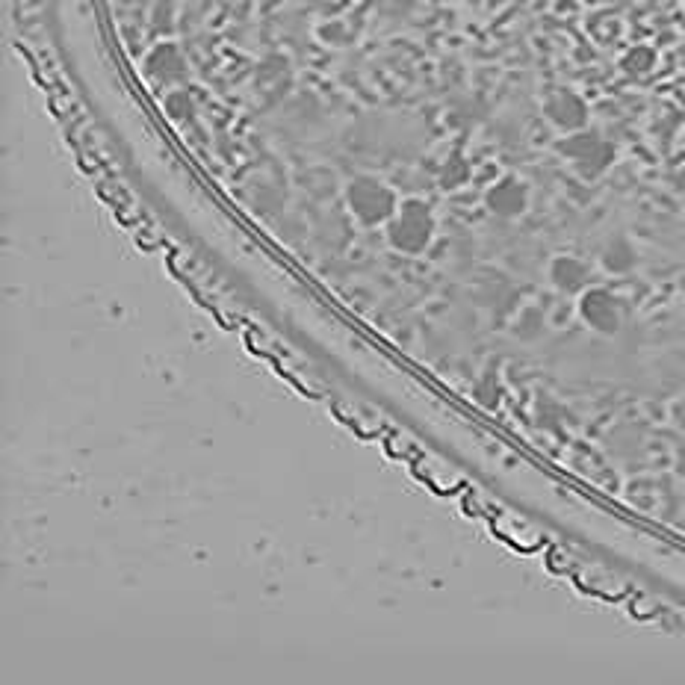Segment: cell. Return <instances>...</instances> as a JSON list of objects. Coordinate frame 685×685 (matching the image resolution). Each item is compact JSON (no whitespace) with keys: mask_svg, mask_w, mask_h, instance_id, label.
Returning <instances> with one entry per match:
<instances>
[{"mask_svg":"<svg viewBox=\"0 0 685 685\" xmlns=\"http://www.w3.org/2000/svg\"><path fill=\"white\" fill-rule=\"evenodd\" d=\"M485 204L491 213H497L502 219H517L526 213L529 207V189L520 178L514 175H502L491 187L485 189Z\"/></svg>","mask_w":685,"mask_h":685,"instance_id":"6","label":"cell"},{"mask_svg":"<svg viewBox=\"0 0 685 685\" xmlns=\"http://www.w3.org/2000/svg\"><path fill=\"white\" fill-rule=\"evenodd\" d=\"M541 328H544V316H541L538 308H526V311L520 313V319H517V334H523V337H535Z\"/></svg>","mask_w":685,"mask_h":685,"instance_id":"11","label":"cell"},{"mask_svg":"<svg viewBox=\"0 0 685 685\" xmlns=\"http://www.w3.org/2000/svg\"><path fill=\"white\" fill-rule=\"evenodd\" d=\"M544 116L547 122L561 130V133H576L585 130L591 122V110L585 104L582 95L570 92V89H556L553 95H547L544 101Z\"/></svg>","mask_w":685,"mask_h":685,"instance_id":"5","label":"cell"},{"mask_svg":"<svg viewBox=\"0 0 685 685\" xmlns=\"http://www.w3.org/2000/svg\"><path fill=\"white\" fill-rule=\"evenodd\" d=\"M623 71H629V74H647V71H653V65H656V51H650V48H644V45H638V48H632V51H626V57L621 60Z\"/></svg>","mask_w":685,"mask_h":685,"instance_id":"9","label":"cell"},{"mask_svg":"<svg viewBox=\"0 0 685 685\" xmlns=\"http://www.w3.org/2000/svg\"><path fill=\"white\" fill-rule=\"evenodd\" d=\"M550 281L556 284V290L567 293V296H579L588 290V281H591V272L582 260L570 257V254H561L550 263Z\"/></svg>","mask_w":685,"mask_h":685,"instance_id":"7","label":"cell"},{"mask_svg":"<svg viewBox=\"0 0 685 685\" xmlns=\"http://www.w3.org/2000/svg\"><path fill=\"white\" fill-rule=\"evenodd\" d=\"M346 207L358 225L378 228V225H387L393 219L399 198L384 181H378L373 175H355L346 184Z\"/></svg>","mask_w":685,"mask_h":685,"instance_id":"2","label":"cell"},{"mask_svg":"<svg viewBox=\"0 0 685 685\" xmlns=\"http://www.w3.org/2000/svg\"><path fill=\"white\" fill-rule=\"evenodd\" d=\"M387 228V243L399 254H423L432 246L437 231L435 213L423 198H405L399 201L393 219L384 225Z\"/></svg>","mask_w":685,"mask_h":685,"instance_id":"1","label":"cell"},{"mask_svg":"<svg viewBox=\"0 0 685 685\" xmlns=\"http://www.w3.org/2000/svg\"><path fill=\"white\" fill-rule=\"evenodd\" d=\"M467 178H470V166H467V160H464V157H458V154L446 163V169H443V175H440L443 187H449V189L467 184Z\"/></svg>","mask_w":685,"mask_h":685,"instance_id":"10","label":"cell"},{"mask_svg":"<svg viewBox=\"0 0 685 685\" xmlns=\"http://www.w3.org/2000/svg\"><path fill=\"white\" fill-rule=\"evenodd\" d=\"M635 260H638V254L632 249V243H626L623 237L612 240V243L603 249V266H606L609 272H615V275L629 272V269L635 266Z\"/></svg>","mask_w":685,"mask_h":685,"instance_id":"8","label":"cell"},{"mask_svg":"<svg viewBox=\"0 0 685 685\" xmlns=\"http://www.w3.org/2000/svg\"><path fill=\"white\" fill-rule=\"evenodd\" d=\"M579 316L597 334L612 337L621 328V302L603 287H588L585 293H579Z\"/></svg>","mask_w":685,"mask_h":685,"instance_id":"4","label":"cell"},{"mask_svg":"<svg viewBox=\"0 0 685 685\" xmlns=\"http://www.w3.org/2000/svg\"><path fill=\"white\" fill-rule=\"evenodd\" d=\"M556 148H559L561 157L570 160L573 169H576L582 178H588V181H594V178H600L603 172H609L612 163H615V157H618L615 145H612L603 133H597V130H591V127L576 130V133H564V139H561Z\"/></svg>","mask_w":685,"mask_h":685,"instance_id":"3","label":"cell"}]
</instances>
